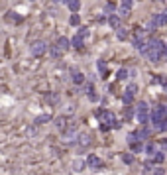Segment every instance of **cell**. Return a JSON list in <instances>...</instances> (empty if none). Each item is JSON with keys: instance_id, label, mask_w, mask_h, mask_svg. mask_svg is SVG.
<instances>
[{"instance_id": "cb8c5ba5", "label": "cell", "mask_w": 167, "mask_h": 175, "mask_svg": "<svg viewBox=\"0 0 167 175\" xmlns=\"http://www.w3.org/2000/svg\"><path fill=\"white\" fill-rule=\"evenodd\" d=\"M114 10H116V6H114L112 2H108V4H106V12H108V14H112Z\"/></svg>"}, {"instance_id": "8992f818", "label": "cell", "mask_w": 167, "mask_h": 175, "mask_svg": "<svg viewBox=\"0 0 167 175\" xmlns=\"http://www.w3.org/2000/svg\"><path fill=\"white\" fill-rule=\"evenodd\" d=\"M130 10H132V0H122V6H120V16H128Z\"/></svg>"}, {"instance_id": "4fadbf2b", "label": "cell", "mask_w": 167, "mask_h": 175, "mask_svg": "<svg viewBox=\"0 0 167 175\" xmlns=\"http://www.w3.org/2000/svg\"><path fill=\"white\" fill-rule=\"evenodd\" d=\"M83 167H85L83 159H75V162H73V171H83Z\"/></svg>"}, {"instance_id": "9a60e30c", "label": "cell", "mask_w": 167, "mask_h": 175, "mask_svg": "<svg viewBox=\"0 0 167 175\" xmlns=\"http://www.w3.org/2000/svg\"><path fill=\"white\" fill-rule=\"evenodd\" d=\"M73 47H77V49H81V47H83V38H81L79 34L73 38Z\"/></svg>"}, {"instance_id": "277c9868", "label": "cell", "mask_w": 167, "mask_h": 175, "mask_svg": "<svg viewBox=\"0 0 167 175\" xmlns=\"http://www.w3.org/2000/svg\"><path fill=\"white\" fill-rule=\"evenodd\" d=\"M136 93H138V87L136 85H130L126 93H124V103H132V98L136 97Z\"/></svg>"}, {"instance_id": "5bb4252c", "label": "cell", "mask_w": 167, "mask_h": 175, "mask_svg": "<svg viewBox=\"0 0 167 175\" xmlns=\"http://www.w3.org/2000/svg\"><path fill=\"white\" fill-rule=\"evenodd\" d=\"M67 6H69V8L73 10V12H77L79 8H81V2H79V0H69V2H67Z\"/></svg>"}, {"instance_id": "6da1fadb", "label": "cell", "mask_w": 167, "mask_h": 175, "mask_svg": "<svg viewBox=\"0 0 167 175\" xmlns=\"http://www.w3.org/2000/svg\"><path fill=\"white\" fill-rule=\"evenodd\" d=\"M163 53H167V45L159 40H154L148 43V47L144 49V55L148 57L149 61H159L163 57Z\"/></svg>"}, {"instance_id": "ffe728a7", "label": "cell", "mask_w": 167, "mask_h": 175, "mask_svg": "<svg viewBox=\"0 0 167 175\" xmlns=\"http://www.w3.org/2000/svg\"><path fill=\"white\" fill-rule=\"evenodd\" d=\"M154 159H155V163H161L163 162V154H161V151H157V154L154 156Z\"/></svg>"}, {"instance_id": "4316f807", "label": "cell", "mask_w": 167, "mask_h": 175, "mask_svg": "<svg viewBox=\"0 0 167 175\" xmlns=\"http://www.w3.org/2000/svg\"><path fill=\"white\" fill-rule=\"evenodd\" d=\"M89 98H91V100H98V94L92 93V89H91V91H89Z\"/></svg>"}, {"instance_id": "83f0119b", "label": "cell", "mask_w": 167, "mask_h": 175, "mask_svg": "<svg viewBox=\"0 0 167 175\" xmlns=\"http://www.w3.org/2000/svg\"><path fill=\"white\" fill-rule=\"evenodd\" d=\"M154 175H165V171H163V169H161V167H157V169H155V171H154Z\"/></svg>"}, {"instance_id": "7c38bea8", "label": "cell", "mask_w": 167, "mask_h": 175, "mask_svg": "<svg viewBox=\"0 0 167 175\" xmlns=\"http://www.w3.org/2000/svg\"><path fill=\"white\" fill-rule=\"evenodd\" d=\"M85 81V75L81 71H73V83H83Z\"/></svg>"}, {"instance_id": "2e32d148", "label": "cell", "mask_w": 167, "mask_h": 175, "mask_svg": "<svg viewBox=\"0 0 167 175\" xmlns=\"http://www.w3.org/2000/svg\"><path fill=\"white\" fill-rule=\"evenodd\" d=\"M108 24H110L112 28H118L120 26V18L118 16H110V18H108Z\"/></svg>"}, {"instance_id": "484cf974", "label": "cell", "mask_w": 167, "mask_h": 175, "mask_svg": "<svg viewBox=\"0 0 167 175\" xmlns=\"http://www.w3.org/2000/svg\"><path fill=\"white\" fill-rule=\"evenodd\" d=\"M116 35H118V40H126V32H124V30H118V32H116Z\"/></svg>"}, {"instance_id": "4dcf8cb0", "label": "cell", "mask_w": 167, "mask_h": 175, "mask_svg": "<svg viewBox=\"0 0 167 175\" xmlns=\"http://www.w3.org/2000/svg\"><path fill=\"white\" fill-rule=\"evenodd\" d=\"M165 110H167V104H165Z\"/></svg>"}, {"instance_id": "d4e9b609", "label": "cell", "mask_w": 167, "mask_h": 175, "mask_svg": "<svg viewBox=\"0 0 167 175\" xmlns=\"http://www.w3.org/2000/svg\"><path fill=\"white\" fill-rule=\"evenodd\" d=\"M79 35H81V38H86V35H89V30H86V28H81V30H79Z\"/></svg>"}, {"instance_id": "ac0fdd59", "label": "cell", "mask_w": 167, "mask_h": 175, "mask_svg": "<svg viewBox=\"0 0 167 175\" xmlns=\"http://www.w3.org/2000/svg\"><path fill=\"white\" fill-rule=\"evenodd\" d=\"M122 162H124V163H132V162H134L132 154H124V156H122Z\"/></svg>"}, {"instance_id": "8fae6325", "label": "cell", "mask_w": 167, "mask_h": 175, "mask_svg": "<svg viewBox=\"0 0 167 175\" xmlns=\"http://www.w3.org/2000/svg\"><path fill=\"white\" fill-rule=\"evenodd\" d=\"M57 45H59V47L63 49V51H65V49H69L71 43H69V40H67V38H59V40H57Z\"/></svg>"}, {"instance_id": "f1b7e54d", "label": "cell", "mask_w": 167, "mask_h": 175, "mask_svg": "<svg viewBox=\"0 0 167 175\" xmlns=\"http://www.w3.org/2000/svg\"><path fill=\"white\" fill-rule=\"evenodd\" d=\"M10 20H12V22H20L22 18H20V16H16V14H12V16H10Z\"/></svg>"}, {"instance_id": "7402d4cb", "label": "cell", "mask_w": 167, "mask_h": 175, "mask_svg": "<svg viewBox=\"0 0 167 175\" xmlns=\"http://www.w3.org/2000/svg\"><path fill=\"white\" fill-rule=\"evenodd\" d=\"M97 65H98V71H100V73H106V63H104V61H98Z\"/></svg>"}, {"instance_id": "52a82bcc", "label": "cell", "mask_w": 167, "mask_h": 175, "mask_svg": "<svg viewBox=\"0 0 167 175\" xmlns=\"http://www.w3.org/2000/svg\"><path fill=\"white\" fill-rule=\"evenodd\" d=\"M151 20H154L155 26H165V24H167V12H165V14H155Z\"/></svg>"}, {"instance_id": "30bf717a", "label": "cell", "mask_w": 167, "mask_h": 175, "mask_svg": "<svg viewBox=\"0 0 167 175\" xmlns=\"http://www.w3.org/2000/svg\"><path fill=\"white\" fill-rule=\"evenodd\" d=\"M154 126H155V130H157V132H165V130H167V118L159 120L157 124H154Z\"/></svg>"}, {"instance_id": "d6986e66", "label": "cell", "mask_w": 167, "mask_h": 175, "mask_svg": "<svg viewBox=\"0 0 167 175\" xmlns=\"http://www.w3.org/2000/svg\"><path fill=\"white\" fill-rule=\"evenodd\" d=\"M81 144H83V146H89V144H91V138L86 136V134H83V136H81Z\"/></svg>"}, {"instance_id": "ba28073f", "label": "cell", "mask_w": 167, "mask_h": 175, "mask_svg": "<svg viewBox=\"0 0 167 175\" xmlns=\"http://www.w3.org/2000/svg\"><path fill=\"white\" fill-rule=\"evenodd\" d=\"M89 165L92 167V169H94V167H102V159L97 157V156H91L89 157Z\"/></svg>"}, {"instance_id": "9c48e42d", "label": "cell", "mask_w": 167, "mask_h": 175, "mask_svg": "<svg viewBox=\"0 0 167 175\" xmlns=\"http://www.w3.org/2000/svg\"><path fill=\"white\" fill-rule=\"evenodd\" d=\"M148 136H149V130H148V128H142V130H138V132H136V138H138L140 142H142V140H146Z\"/></svg>"}, {"instance_id": "3957f363", "label": "cell", "mask_w": 167, "mask_h": 175, "mask_svg": "<svg viewBox=\"0 0 167 175\" xmlns=\"http://www.w3.org/2000/svg\"><path fill=\"white\" fill-rule=\"evenodd\" d=\"M30 51H32V55H41L43 51H45V43L43 41H35V43H32V47H30Z\"/></svg>"}, {"instance_id": "e0dca14e", "label": "cell", "mask_w": 167, "mask_h": 175, "mask_svg": "<svg viewBox=\"0 0 167 175\" xmlns=\"http://www.w3.org/2000/svg\"><path fill=\"white\" fill-rule=\"evenodd\" d=\"M69 22H71V26H79V22H81V18L77 16V12H73V16L69 18Z\"/></svg>"}, {"instance_id": "44dd1931", "label": "cell", "mask_w": 167, "mask_h": 175, "mask_svg": "<svg viewBox=\"0 0 167 175\" xmlns=\"http://www.w3.org/2000/svg\"><path fill=\"white\" fill-rule=\"evenodd\" d=\"M45 120H49V114H41V116H38V124H41V122H45Z\"/></svg>"}, {"instance_id": "f546056e", "label": "cell", "mask_w": 167, "mask_h": 175, "mask_svg": "<svg viewBox=\"0 0 167 175\" xmlns=\"http://www.w3.org/2000/svg\"><path fill=\"white\" fill-rule=\"evenodd\" d=\"M154 151V146H146V154H151Z\"/></svg>"}, {"instance_id": "5b68a950", "label": "cell", "mask_w": 167, "mask_h": 175, "mask_svg": "<svg viewBox=\"0 0 167 175\" xmlns=\"http://www.w3.org/2000/svg\"><path fill=\"white\" fill-rule=\"evenodd\" d=\"M98 118L102 120V122H106V124H112V122L116 120V116H114L112 112H108V110H100V112H98Z\"/></svg>"}, {"instance_id": "7a4b0ae2", "label": "cell", "mask_w": 167, "mask_h": 175, "mask_svg": "<svg viewBox=\"0 0 167 175\" xmlns=\"http://www.w3.org/2000/svg\"><path fill=\"white\" fill-rule=\"evenodd\" d=\"M151 118V116L148 114V104L146 103H142L140 106H138V122H142V124H148V120Z\"/></svg>"}, {"instance_id": "603a6c76", "label": "cell", "mask_w": 167, "mask_h": 175, "mask_svg": "<svg viewBox=\"0 0 167 175\" xmlns=\"http://www.w3.org/2000/svg\"><path fill=\"white\" fill-rule=\"evenodd\" d=\"M126 77H128V71H126V69H122V71L118 73V79H120V81H124Z\"/></svg>"}]
</instances>
